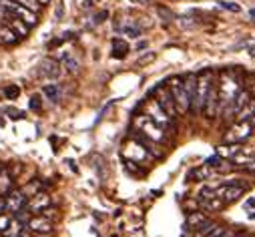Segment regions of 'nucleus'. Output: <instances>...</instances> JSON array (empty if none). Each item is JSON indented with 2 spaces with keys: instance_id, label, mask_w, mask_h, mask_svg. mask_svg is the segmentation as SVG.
Segmentation results:
<instances>
[{
  "instance_id": "f257e3e1",
  "label": "nucleus",
  "mask_w": 255,
  "mask_h": 237,
  "mask_svg": "<svg viewBox=\"0 0 255 237\" xmlns=\"http://www.w3.org/2000/svg\"><path fill=\"white\" fill-rule=\"evenodd\" d=\"M217 93L221 101V111L225 105H229L239 93H241V79L235 75V71H223L217 79Z\"/></svg>"
},
{
  "instance_id": "f03ea898",
  "label": "nucleus",
  "mask_w": 255,
  "mask_h": 237,
  "mask_svg": "<svg viewBox=\"0 0 255 237\" xmlns=\"http://www.w3.org/2000/svg\"><path fill=\"white\" fill-rule=\"evenodd\" d=\"M213 87V71H203L201 75H197V85H195V95H193V103H191V111L195 115H201L205 109V101L207 95Z\"/></svg>"
},
{
  "instance_id": "7ed1b4c3",
  "label": "nucleus",
  "mask_w": 255,
  "mask_h": 237,
  "mask_svg": "<svg viewBox=\"0 0 255 237\" xmlns=\"http://www.w3.org/2000/svg\"><path fill=\"white\" fill-rule=\"evenodd\" d=\"M169 91L173 95L177 115H187L191 111V97L187 95V89H185V77H173L169 81Z\"/></svg>"
},
{
  "instance_id": "20e7f679",
  "label": "nucleus",
  "mask_w": 255,
  "mask_h": 237,
  "mask_svg": "<svg viewBox=\"0 0 255 237\" xmlns=\"http://www.w3.org/2000/svg\"><path fill=\"white\" fill-rule=\"evenodd\" d=\"M133 125L139 129V133H141L143 137H147V139H151V141H155V143H165V141H167V133H165V129L159 127V125L153 121V118H149L147 115H139V117H135Z\"/></svg>"
},
{
  "instance_id": "39448f33",
  "label": "nucleus",
  "mask_w": 255,
  "mask_h": 237,
  "mask_svg": "<svg viewBox=\"0 0 255 237\" xmlns=\"http://www.w3.org/2000/svg\"><path fill=\"white\" fill-rule=\"evenodd\" d=\"M0 4L4 6V10L8 12V16H10V18H18V20L26 22L28 26H34V24L38 22V20H36V12L28 10L26 6H22V4L14 2V0H0Z\"/></svg>"
},
{
  "instance_id": "423d86ee",
  "label": "nucleus",
  "mask_w": 255,
  "mask_h": 237,
  "mask_svg": "<svg viewBox=\"0 0 255 237\" xmlns=\"http://www.w3.org/2000/svg\"><path fill=\"white\" fill-rule=\"evenodd\" d=\"M253 133V123L251 121H237L227 133H225V143H243L251 137Z\"/></svg>"
},
{
  "instance_id": "0eeeda50",
  "label": "nucleus",
  "mask_w": 255,
  "mask_h": 237,
  "mask_svg": "<svg viewBox=\"0 0 255 237\" xmlns=\"http://www.w3.org/2000/svg\"><path fill=\"white\" fill-rule=\"evenodd\" d=\"M245 189H247V185H241V183H227V185H221V187L213 189V193H215V197H219L225 205H229V203H235V201L245 193Z\"/></svg>"
},
{
  "instance_id": "6e6552de",
  "label": "nucleus",
  "mask_w": 255,
  "mask_h": 237,
  "mask_svg": "<svg viewBox=\"0 0 255 237\" xmlns=\"http://www.w3.org/2000/svg\"><path fill=\"white\" fill-rule=\"evenodd\" d=\"M143 111H145V115H147L149 118H153V121H155L159 127H163V129L169 127L171 121H173V118L161 109V105H159L157 101H151V99L145 101V103H143Z\"/></svg>"
},
{
  "instance_id": "1a4fd4ad",
  "label": "nucleus",
  "mask_w": 255,
  "mask_h": 237,
  "mask_svg": "<svg viewBox=\"0 0 255 237\" xmlns=\"http://www.w3.org/2000/svg\"><path fill=\"white\" fill-rule=\"evenodd\" d=\"M153 95H155V101L161 105V109H163L171 118H175V115H177V107H175V101H173V95H171L169 87L159 85V87L153 91Z\"/></svg>"
},
{
  "instance_id": "9d476101",
  "label": "nucleus",
  "mask_w": 255,
  "mask_h": 237,
  "mask_svg": "<svg viewBox=\"0 0 255 237\" xmlns=\"http://www.w3.org/2000/svg\"><path fill=\"white\" fill-rule=\"evenodd\" d=\"M22 207H26V195L20 189H12V191H8L4 195V211L8 215L18 213Z\"/></svg>"
},
{
  "instance_id": "9b49d317",
  "label": "nucleus",
  "mask_w": 255,
  "mask_h": 237,
  "mask_svg": "<svg viewBox=\"0 0 255 237\" xmlns=\"http://www.w3.org/2000/svg\"><path fill=\"white\" fill-rule=\"evenodd\" d=\"M46 207H50V195L46 191H36L26 203V209L30 213H42Z\"/></svg>"
},
{
  "instance_id": "f8f14e48",
  "label": "nucleus",
  "mask_w": 255,
  "mask_h": 237,
  "mask_svg": "<svg viewBox=\"0 0 255 237\" xmlns=\"http://www.w3.org/2000/svg\"><path fill=\"white\" fill-rule=\"evenodd\" d=\"M24 227H26L30 233H50L52 227H54V223H52L48 217H44V215H36V217H30Z\"/></svg>"
},
{
  "instance_id": "ddd939ff",
  "label": "nucleus",
  "mask_w": 255,
  "mask_h": 237,
  "mask_svg": "<svg viewBox=\"0 0 255 237\" xmlns=\"http://www.w3.org/2000/svg\"><path fill=\"white\" fill-rule=\"evenodd\" d=\"M203 113L207 115V118H215V117L221 113V101H219L217 87H211V91H209V95H207V101H205Z\"/></svg>"
},
{
  "instance_id": "4468645a",
  "label": "nucleus",
  "mask_w": 255,
  "mask_h": 237,
  "mask_svg": "<svg viewBox=\"0 0 255 237\" xmlns=\"http://www.w3.org/2000/svg\"><path fill=\"white\" fill-rule=\"evenodd\" d=\"M38 73L44 79H58L60 77V65L54 61V58H44L38 67Z\"/></svg>"
},
{
  "instance_id": "2eb2a0df",
  "label": "nucleus",
  "mask_w": 255,
  "mask_h": 237,
  "mask_svg": "<svg viewBox=\"0 0 255 237\" xmlns=\"http://www.w3.org/2000/svg\"><path fill=\"white\" fill-rule=\"evenodd\" d=\"M16 40H18V34L8 24H0V42L2 44H14Z\"/></svg>"
},
{
  "instance_id": "dca6fc26",
  "label": "nucleus",
  "mask_w": 255,
  "mask_h": 237,
  "mask_svg": "<svg viewBox=\"0 0 255 237\" xmlns=\"http://www.w3.org/2000/svg\"><path fill=\"white\" fill-rule=\"evenodd\" d=\"M255 115V99L251 101V97H249V101L241 107V111L237 113V121H251V117Z\"/></svg>"
},
{
  "instance_id": "f3484780",
  "label": "nucleus",
  "mask_w": 255,
  "mask_h": 237,
  "mask_svg": "<svg viewBox=\"0 0 255 237\" xmlns=\"http://www.w3.org/2000/svg\"><path fill=\"white\" fill-rule=\"evenodd\" d=\"M14 189V181L8 171H0V195H6L8 191Z\"/></svg>"
},
{
  "instance_id": "a211bd4d",
  "label": "nucleus",
  "mask_w": 255,
  "mask_h": 237,
  "mask_svg": "<svg viewBox=\"0 0 255 237\" xmlns=\"http://www.w3.org/2000/svg\"><path fill=\"white\" fill-rule=\"evenodd\" d=\"M237 153H239V145L237 143H227L223 147H217V153L215 155H219L221 159H233Z\"/></svg>"
},
{
  "instance_id": "6ab92c4d",
  "label": "nucleus",
  "mask_w": 255,
  "mask_h": 237,
  "mask_svg": "<svg viewBox=\"0 0 255 237\" xmlns=\"http://www.w3.org/2000/svg\"><path fill=\"white\" fill-rule=\"evenodd\" d=\"M215 227H217V223H215V221L205 219L203 223H199V225L193 229V237H205V235H209V233H211Z\"/></svg>"
},
{
  "instance_id": "aec40b11",
  "label": "nucleus",
  "mask_w": 255,
  "mask_h": 237,
  "mask_svg": "<svg viewBox=\"0 0 255 237\" xmlns=\"http://www.w3.org/2000/svg\"><path fill=\"white\" fill-rule=\"evenodd\" d=\"M22 227H24V225H22L18 219H14V217H12V219H10V223H8V227L2 231V237H20V233L24 231Z\"/></svg>"
},
{
  "instance_id": "412c9836",
  "label": "nucleus",
  "mask_w": 255,
  "mask_h": 237,
  "mask_svg": "<svg viewBox=\"0 0 255 237\" xmlns=\"http://www.w3.org/2000/svg\"><path fill=\"white\" fill-rule=\"evenodd\" d=\"M127 52H129V44L121 38H113V58H125Z\"/></svg>"
},
{
  "instance_id": "4be33fe9",
  "label": "nucleus",
  "mask_w": 255,
  "mask_h": 237,
  "mask_svg": "<svg viewBox=\"0 0 255 237\" xmlns=\"http://www.w3.org/2000/svg\"><path fill=\"white\" fill-rule=\"evenodd\" d=\"M42 95H44L48 101L58 103V99H60V87H58V85H44V87H42Z\"/></svg>"
},
{
  "instance_id": "5701e85b",
  "label": "nucleus",
  "mask_w": 255,
  "mask_h": 237,
  "mask_svg": "<svg viewBox=\"0 0 255 237\" xmlns=\"http://www.w3.org/2000/svg\"><path fill=\"white\" fill-rule=\"evenodd\" d=\"M18 36H26L28 34V24L26 22H22V20H18V18H10L8 22H6Z\"/></svg>"
},
{
  "instance_id": "b1692460",
  "label": "nucleus",
  "mask_w": 255,
  "mask_h": 237,
  "mask_svg": "<svg viewBox=\"0 0 255 237\" xmlns=\"http://www.w3.org/2000/svg\"><path fill=\"white\" fill-rule=\"evenodd\" d=\"M201 205H203V209H205V211H221V209L225 207V203H223L219 197L205 199V201H201Z\"/></svg>"
},
{
  "instance_id": "393cba45",
  "label": "nucleus",
  "mask_w": 255,
  "mask_h": 237,
  "mask_svg": "<svg viewBox=\"0 0 255 237\" xmlns=\"http://www.w3.org/2000/svg\"><path fill=\"white\" fill-rule=\"evenodd\" d=\"M209 175V167L203 165V167H197V169H191L187 173V179L189 181H195V179H205V177Z\"/></svg>"
},
{
  "instance_id": "a878e982",
  "label": "nucleus",
  "mask_w": 255,
  "mask_h": 237,
  "mask_svg": "<svg viewBox=\"0 0 255 237\" xmlns=\"http://www.w3.org/2000/svg\"><path fill=\"white\" fill-rule=\"evenodd\" d=\"M205 221V215L201 213V211H193V213H189V217H187V227L193 231L199 223H203Z\"/></svg>"
},
{
  "instance_id": "bb28decb",
  "label": "nucleus",
  "mask_w": 255,
  "mask_h": 237,
  "mask_svg": "<svg viewBox=\"0 0 255 237\" xmlns=\"http://www.w3.org/2000/svg\"><path fill=\"white\" fill-rule=\"evenodd\" d=\"M62 63H65L69 73H77L79 71V61H77V58H73L71 54H62Z\"/></svg>"
},
{
  "instance_id": "cd10ccee",
  "label": "nucleus",
  "mask_w": 255,
  "mask_h": 237,
  "mask_svg": "<svg viewBox=\"0 0 255 237\" xmlns=\"http://www.w3.org/2000/svg\"><path fill=\"white\" fill-rule=\"evenodd\" d=\"M4 97L8 99V101H14V99H18V95H20V89H18V85H8V87H4Z\"/></svg>"
},
{
  "instance_id": "c85d7f7f",
  "label": "nucleus",
  "mask_w": 255,
  "mask_h": 237,
  "mask_svg": "<svg viewBox=\"0 0 255 237\" xmlns=\"http://www.w3.org/2000/svg\"><path fill=\"white\" fill-rule=\"evenodd\" d=\"M14 2L26 6V8L32 10V12H38V8H40V2H38V0H14Z\"/></svg>"
},
{
  "instance_id": "c756f323",
  "label": "nucleus",
  "mask_w": 255,
  "mask_h": 237,
  "mask_svg": "<svg viewBox=\"0 0 255 237\" xmlns=\"http://www.w3.org/2000/svg\"><path fill=\"white\" fill-rule=\"evenodd\" d=\"M219 6H221V8H225V10H229V12H239V10H241V8H239V4L231 2V0H219Z\"/></svg>"
},
{
  "instance_id": "7c9ffc66",
  "label": "nucleus",
  "mask_w": 255,
  "mask_h": 237,
  "mask_svg": "<svg viewBox=\"0 0 255 237\" xmlns=\"http://www.w3.org/2000/svg\"><path fill=\"white\" fill-rule=\"evenodd\" d=\"M157 12H159V16H161L165 22H171V20H173V14H171V10H167L165 6H157Z\"/></svg>"
},
{
  "instance_id": "2f4dec72",
  "label": "nucleus",
  "mask_w": 255,
  "mask_h": 237,
  "mask_svg": "<svg viewBox=\"0 0 255 237\" xmlns=\"http://www.w3.org/2000/svg\"><path fill=\"white\" fill-rule=\"evenodd\" d=\"M20 191H22L26 197H32L36 191H40V185H38V183H30L28 187H24V189H20Z\"/></svg>"
},
{
  "instance_id": "473e14b6",
  "label": "nucleus",
  "mask_w": 255,
  "mask_h": 237,
  "mask_svg": "<svg viewBox=\"0 0 255 237\" xmlns=\"http://www.w3.org/2000/svg\"><path fill=\"white\" fill-rule=\"evenodd\" d=\"M151 61H155V52H147V54L139 56V61H137V65H149Z\"/></svg>"
},
{
  "instance_id": "72a5a7b5",
  "label": "nucleus",
  "mask_w": 255,
  "mask_h": 237,
  "mask_svg": "<svg viewBox=\"0 0 255 237\" xmlns=\"http://www.w3.org/2000/svg\"><path fill=\"white\" fill-rule=\"evenodd\" d=\"M123 32H125V34H129L131 38H139V36H141V30H139V28H135V26H125V28H123Z\"/></svg>"
},
{
  "instance_id": "f704fd0d",
  "label": "nucleus",
  "mask_w": 255,
  "mask_h": 237,
  "mask_svg": "<svg viewBox=\"0 0 255 237\" xmlns=\"http://www.w3.org/2000/svg\"><path fill=\"white\" fill-rule=\"evenodd\" d=\"M10 215H4V213H0V233H2L6 227H8V223H10Z\"/></svg>"
},
{
  "instance_id": "c9c22d12",
  "label": "nucleus",
  "mask_w": 255,
  "mask_h": 237,
  "mask_svg": "<svg viewBox=\"0 0 255 237\" xmlns=\"http://www.w3.org/2000/svg\"><path fill=\"white\" fill-rule=\"evenodd\" d=\"M135 165H137L135 161H127V169H129V171H131L133 175H141V177H143V175H145V171H141V169H137Z\"/></svg>"
},
{
  "instance_id": "e433bc0d",
  "label": "nucleus",
  "mask_w": 255,
  "mask_h": 237,
  "mask_svg": "<svg viewBox=\"0 0 255 237\" xmlns=\"http://www.w3.org/2000/svg\"><path fill=\"white\" fill-rule=\"evenodd\" d=\"M30 109H32V111H40V99H38L36 95L30 99Z\"/></svg>"
},
{
  "instance_id": "4c0bfd02",
  "label": "nucleus",
  "mask_w": 255,
  "mask_h": 237,
  "mask_svg": "<svg viewBox=\"0 0 255 237\" xmlns=\"http://www.w3.org/2000/svg\"><path fill=\"white\" fill-rule=\"evenodd\" d=\"M217 163H221V157H219V155H215V157H211V159L205 161L207 167H217Z\"/></svg>"
},
{
  "instance_id": "58836bf2",
  "label": "nucleus",
  "mask_w": 255,
  "mask_h": 237,
  "mask_svg": "<svg viewBox=\"0 0 255 237\" xmlns=\"http://www.w3.org/2000/svg\"><path fill=\"white\" fill-rule=\"evenodd\" d=\"M245 169H247V173H251V175H255V159H251V161H247V163H245Z\"/></svg>"
},
{
  "instance_id": "ea45409f",
  "label": "nucleus",
  "mask_w": 255,
  "mask_h": 237,
  "mask_svg": "<svg viewBox=\"0 0 255 237\" xmlns=\"http://www.w3.org/2000/svg\"><path fill=\"white\" fill-rule=\"evenodd\" d=\"M223 231H225L223 227H215V229H213L209 235H205V237H221V235H223Z\"/></svg>"
},
{
  "instance_id": "a19ab883",
  "label": "nucleus",
  "mask_w": 255,
  "mask_h": 237,
  "mask_svg": "<svg viewBox=\"0 0 255 237\" xmlns=\"http://www.w3.org/2000/svg\"><path fill=\"white\" fill-rule=\"evenodd\" d=\"M6 113H8V115H12V118H22V117H24V113H22V111H14V109H8Z\"/></svg>"
},
{
  "instance_id": "79ce46f5",
  "label": "nucleus",
  "mask_w": 255,
  "mask_h": 237,
  "mask_svg": "<svg viewBox=\"0 0 255 237\" xmlns=\"http://www.w3.org/2000/svg\"><path fill=\"white\" fill-rule=\"evenodd\" d=\"M107 16H109V12H107V10H103V12H99V14L95 16V20H97V22H103Z\"/></svg>"
},
{
  "instance_id": "37998d69",
  "label": "nucleus",
  "mask_w": 255,
  "mask_h": 237,
  "mask_svg": "<svg viewBox=\"0 0 255 237\" xmlns=\"http://www.w3.org/2000/svg\"><path fill=\"white\" fill-rule=\"evenodd\" d=\"M143 48H147V42H145V40L137 42V50H143Z\"/></svg>"
},
{
  "instance_id": "c03bdc74",
  "label": "nucleus",
  "mask_w": 255,
  "mask_h": 237,
  "mask_svg": "<svg viewBox=\"0 0 255 237\" xmlns=\"http://www.w3.org/2000/svg\"><path fill=\"white\" fill-rule=\"evenodd\" d=\"M245 207H255V199H247V203H245Z\"/></svg>"
},
{
  "instance_id": "a18cd8bd",
  "label": "nucleus",
  "mask_w": 255,
  "mask_h": 237,
  "mask_svg": "<svg viewBox=\"0 0 255 237\" xmlns=\"http://www.w3.org/2000/svg\"><path fill=\"white\" fill-rule=\"evenodd\" d=\"M67 163H69V165H71V169H73V171H75V173H77V171H79V169H77V165H75V161H67Z\"/></svg>"
},
{
  "instance_id": "49530a36",
  "label": "nucleus",
  "mask_w": 255,
  "mask_h": 237,
  "mask_svg": "<svg viewBox=\"0 0 255 237\" xmlns=\"http://www.w3.org/2000/svg\"><path fill=\"white\" fill-rule=\"evenodd\" d=\"M249 56H253V58H255V46H249Z\"/></svg>"
},
{
  "instance_id": "de8ad7c7",
  "label": "nucleus",
  "mask_w": 255,
  "mask_h": 237,
  "mask_svg": "<svg viewBox=\"0 0 255 237\" xmlns=\"http://www.w3.org/2000/svg\"><path fill=\"white\" fill-rule=\"evenodd\" d=\"M20 237H32V235H30V233H26V231H22V233H20Z\"/></svg>"
},
{
  "instance_id": "09e8293b",
  "label": "nucleus",
  "mask_w": 255,
  "mask_h": 237,
  "mask_svg": "<svg viewBox=\"0 0 255 237\" xmlns=\"http://www.w3.org/2000/svg\"><path fill=\"white\" fill-rule=\"evenodd\" d=\"M249 16H251V18H255V8H253V10H249Z\"/></svg>"
},
{
  "instance_id": "8fccbe9b",
  "label": "nucleus",
  "mask_w": 255,
  "mask_h": 237,
  "mask_svg": "<svg viewBox=\"0 0 255 237\" xmlns=\"http://www.w3.org/2000/svg\"><path fill=\"white\" fill-rule=\"evenodd\" d=\"M251 95H253V99H255V85H251Z\"/></svg>"
},
{
  "instance_id": "3c124183",
  "label": "nucleus",
  "mask_w": 255,
  "mask_h": 237,
  "mask_svg": "<svg viewBox=\"0 0 255 237\" xmlns=\"http://www.w3.org/2000/svg\"><path fill=\"white\" fill-rule=\"evenodd\" d=\"M131 2H147V0H131Z\"/></svg>"
},
{
  "instance_id": "603ef678",
  "label": "nucleus",
  "mask_w": 255,
  "mask_h": 237,
  "mask_svg": "<svg viewBox=\"0 0 255 237\" xmlns=\"http://www.w3.org/2000/svg\"><path fill=\"white\" fill-rule=\"evenodd\" d=\"M38 2H40V4H46V2H48V0H38Z\"/></svg>"
},
{
  "instance_id": "864d4df0",
  "label": "nucleus",
  "mask_w": 255,
  "mask_h": 237,
  "mask_svg": "<svg viewBox=\"0 0 255 237\" xmlns=\"http://www.w3.org/2000/svg\"><path fill=\"white\" fill-rule=\"evenodd\" d=\"M249 219H255V213H249Z\"/></svg>"
},
{
  "instance_id": "5fc2aeb1",
  "label": "nucleus",
  "mask_w": 255,
  "mask_h": 237,
  "mask_svg": "<svg viewBox=\"0 0 255 237\" xmlns=\"http://www.w3.org/2000/svg\"><path fill=\"white\" fill-rule=\"evenodd\" d=\"M113 237H117V235H113Z\"/></svg>"
}]
</instances>
